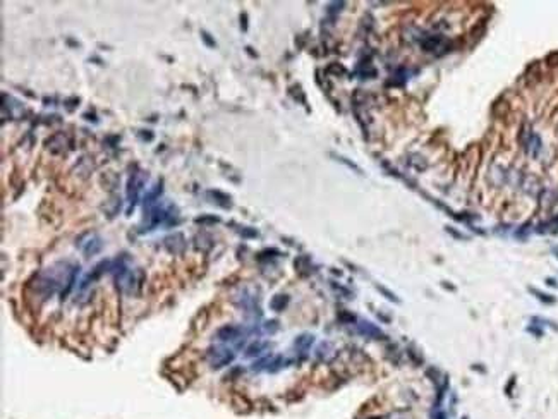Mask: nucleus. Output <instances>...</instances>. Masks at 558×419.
<instances>
[{"label":"nucleus","instance_id":"0eeeda50","mask_svg":"<svg viewBox=\"0 0 558 419\" xmlns=\"http://www.w3.org/2000/svg\"><path fill=\"white\" fill-rule=\"evenodd\" d=\"M2 112H7L9 110V119H17V117L22 115V112H24V106L19 100L16 98L9 97L7 93H2Z\"/></svg>","mask_w":558,"mask_h":419},{"label":"nucleus","instance_id":"20e7f679","mask_svg":"<svg viewBox=\"0 0 558 419\" xmlns=\"http://www.w3.org/2000/svg\"><path fill=\"white\" fill-rule=\"evenodd\" d=\"M45 146H47V150L50 151V153L62 155V153H67V151L72 148V141H71L67 132L60 131V132L52 134L50 138L45 141Z\"/></svg>","mask_w":558,"mask_h":419},{"label":"nucleus","instance_id":"f257e3e1","mask_svg":"<svg viewBox=\"0 0 558 419\" xmlns=\"http://www.w3.org/2000/svg\"><path fill=\"white\" fill-rule=\"evenodd\" d=\"M112 273H113V280H115V285L126 294H132L136 291V285H138V280H136V275L131 268H127L124 263H119L117 266H112Z\"/></svg>","mask_w":558,"mask_h":419},{"label":"nucleus","instance_id":"6ab92c4d","mask_svg":"<svg viewBox=\"0 0 558 419\" xmlns=\"http://www.w3.org/2000/svg\"><path fill=\"white\" fill-rule=\"evenodd\" d=\"M311 344H313V335H309V333H304V335H301V337L295 338V347L297 349L306 350Z\"/></svg>","mask_w":558,"mask_h":419},{"label":"nucleus","instance_id":"5701e85b","mask_svg":"<svg viewBox=\"0 0 558 419\" xmlns=\"http://www.w3.org/2000/svg\"><path fill=\"white\" fill-rule=\"evenodd\" d=\"M344 7H345V2H332L326 5V10H328V14H339Z\"/></svg>","mask_w":558,"mask_h":419},{"label":"nucleus","instance_id":"a878e982","mask_svg":"<svg viewBox=\"0 0 558 419\" xmlns=\"http://www.w3.org/2000/svg\"><path fill=\"white\" fill-rule=\"evenodd\" d=\"M139 138H141L143 141H153V132L151 131H139Z\"/></svg>","mask_w":558,"mask_h":419},{"label":"nucleus","instance_id":"f8f14e48","mask_svg":"<svg viewBox=\"0 0 558 419\" xmlns=\"http://www.w3.org/2000/svg\"><path fill=\"white\" fill-rule=\"evenodd\" d=\"M194 247L201 253H208V251L213 247V239H211V235H208L206 232H201L194 237Z\"/></svg>","mask_w":558,"mask_h":419},{"label":"nucleus","instance_id":"423d86ee","mask_svg":"<svg viewBox=\"0 0 558 419\" xmlns=\"http://www.w3.org/2000/svg\"><path fill=\"white\" fill-rule=\"evenodd\" d=\"M165 247L170 254H182L187 247V242L181 232H174L169 237H165Z\"/></svg>","mask_w":558,"mask_h":419},{"label":"nucleus","instance_id":"7ed1b4c3","mask_svg":"<svg viewBox=\"0 0 558 419\" xmlns=\"http://www.w3.org/2000/svg\"><path fill=\"white\" fill-rule=\"evenodd\" d=\"M144 179H146V174L143 170H136V172L131 174L127 181V200H129V208H127V215H131V211L134 210L136 203L139 200V193H141L143 186H144Z\"/></svg>","mask_w":558,"mask_h":419},{"label":"nucleus","instance_id":"393cba45","mask_svg":"<svg viewBox=\"0 0 558 419\" xmlns=\"http://www.w3.org/2000/svg\"><path fill=\"white\" fill-rule=\"evenodd\" d=\"M531 292H533V294H536L538 297H540L543 303H555V299H553L552 296H546V294H543V292H540V291H534V289H531Z\"/></svg>","mask_w":558,"mask_h":419},{"label":"nucleus","instance_id":"b1692460","mask_svg":"<svg viewBox=\"0 0 558 419\" xmlns=\"http://www.w3.org/2000/svg\"><path fill=\"white\" fill-rule=\"evenodd\" d=\"M239 234H241L242 237H249V239L258 237L256 228H251V227H241V230H239Z\"/></svg>","mask_w":558,"mask_h":419},{"label":"nucleus","instance_id":"ddd939ff","mask_svg":"<svg viewBox=\"0 0 558 419\" xmlns=\"http://www.w3.org/2000/svg\"><path fill=\"white\" fill-rule=\"evenodd\" d=\"M208 196L213 198V203H216L218 207L222 208H230L232 207V203H230V196L222 191H218V189H211V191H208Z\"/></svg>","mask_w":558,"mask_h":419},{"label":"nucleus","instance_id":"c85d7f7f","mask_svg":"<svg viewBox=\"0 0 558 419\" xmlns=\"http://www.w3.org/2000/svg\"><path fill=\"white\" fill-rule=\"evenodd\" d=\"M267 325H268V326H267L268 332H273V330H277V321H268Z\"/></svg>","mask_w":558,"mask_h":419},{"label":"nucleus","instance_id":"2eb2a0df","mask_svg":"<svg viewBox=\"0 0 558 419\" xmlns=\"http://www.w3.org/2000/svg\"><path fill=\"white\" fill-rule=\"evenodd\" d=\"M524 150L529 151L533 157H538V153H540V150H541V139H540V136H538V134L531 136L529 143L526 144V148H524Z\"/></svg>","mask_w":558,"mask_h":419},{"label":"nucleus","instance_id":"f03ea898","mask_svg":"<svg viewBox=\"0 0 558 419\" xmlns=\"http://www.w3.org/2000/svg\"><path fill=\"white\" fill-rule=\"evenodd\" d=\"M235 359V354L230 349L223 347V345H215L206 350V361L213 369H220L223 366H229Z\"/></svg>","mask_w":558,"mask_h":419},{"label":"nucleus","instance_id":"cd10ccee","mask_svg":"<svg viewBox=\"0 0 558 419\" xmlns=\"http://www.w3.org/2000/svg\"><path fill=\"white\" fill-rule=\"evenodd\" d=\"M378 291H379V292H381V294H385L386 297H388V299H390V301H397V297H395V296H393V294H392V292H390V291H386V289H385V287H379V285H378Z\"/></svg>","mask_w":558,"mask_h":419},{"label":"nucleus","instance_id":"6e6552de","mask_svg":"<svg viewBox=\"0 0 558 419\" xmlns=\"http://www.w3.org/2000/svg\"><path fill=\"white\" fill-rule=\"evenodd\" d=\"M239 337H241V328L235 325H223L222 328L216 330V338L220 342H234Z\"/></svg>","mask_w":558,"mask_h":419},{"label":"nucleus","instance_id":"dca6fc26","mask_svg":"<svg viewBox=\"0 0 558 419\" xmlns=\"http://www.w3.org/2000/svg\"><path fill=\"white\" fill-rule=\"evenodd\" d=\"M267 347H268L267 342H260V340H256V342H253V344L249 345L248 349H246V356H248V357L260 356V354L263 352V350L267 349Z\"/></svg>","mask_w":558,"mask_h":419},{"label":"nucleus","instance_id":"9d476101","mask_svg":"<svg viewBox=\"0 0 558 419\" xmlns=\"http://www.w3.org/2000/svg\"><path fill=\"white\" fill-rule=\"evenodd\" d=\"M108 268H110V261H100V263H98V265L93 268V272H91L90 275L81 282V289H86V287H88V285L91 284V282L98 280L101 275H103L105 270H108Z\"/></svg>","mask_w":558,"mask_h":419},{"label":"nucleus","instance_id":"412c9836","mask_svg":"<svg viewBox=\"0 0 558 419\" xmlns=\"http://www.w3.org/2000/svg\"><path fill=\"white\" fill-rule=\"evenodd\" d=\"M332 157L339 160L340 163H345V165H347L349 169H352V170H354V172H358V174H363V170H361L359 167L356 165V163H352V162H351V160H349V158H345V157H339V155H332Z\"/></svg>","mask_w":558,"mask_h":419},{"label":"nucleus","instance_id":"9b49d317","mask_svg":"<svg viewBox=\"0 0 558 419\" xmlns=\"http://www.w3.org/2000/svg\"><path fill=\"white\" fill-rule=\"evenodd\" d=\"M358 332L361 335H364V337H370V338H385V335L381 333V330H379L376 325H373V323H368V321L359 323V325H358Z\"/></svg>","mask_w":558,"mask_h":419},{"label":"nucleus","instance_id":"aec40b11","mask_svg":"<svg viewBox=\"0 0 558 419\" xmlns=\"http://www.w3.org/2000/svg\"><path fill=\"white\" fill-rule=\"evenodd\" d=\"M220 218L215 215H201L196 218V223H201V225H210V223H218Z\"/></svg>","mask_w":558,"mask_h":419},{"label":"nucleus","instance_id":"f3484780","mask_svg":"<svg viewBox=\"0 0 558 419\" xmlns=\"http://www.w3.org/2000/svg\"><path fill=\"white\" fill-rule=\"evenodd\" d=\"M287 304H288V296L279 294V296H275L272 299L270 308H272L273 311H283L287 308Z\"/></svg>","mask_w":558,"mask_h":419},{"label":"nucleus","instance_id":"4be33fe9","mask_svg":"<svg viewBox=\"0 0 558 419\" xmlns=\"http://www.w3.org/2000/svg\"><path fill=\"white\" fill-rule=\"evenodd\" d=\"M201 40L204 41V45H206L208 48H216V41H215V38L210 35V33L208 31H201Z\"/></svg>","mask_w":558,"mask_h":419},{"label":"nucleus","instance_id":"a211bd4d","mask_svg":"<svg viewBox=\"0 0 558 419\" xmlns=\"http://www.w3.org/2000/svg\"><path fill=\"white\" fill-rule=\"evenodd\" d=\"M326 74H330V76H339V78H340V76H345V74H347V69H345L342 64H339V62H332L328 67H326Z\"/></svg>","mask_w":558,"mask_h":419},{"label":"nucleus","instance_id":"bb28decb","mask_svg":"<svg viewBox=\"0 0 558 419\" xmlns=\"http://www.w3.org/2000/svg\"><path fill=\"white\" fill-rule=\"evenodd\" d=\"M241 28L242 31H248V14L246 12L241 14Z\"/></svg>","mask_w":558,"mask_h":419},{"label":"nucleus","instance_id":"39448f33","mask_svg":"<svg viewBox=\"0 0 558 419\" xmlns=\"http://www.w3.org/2000/svg\"><path fill=\"white\" fill-rule=\"evenodd\" d=\"M78 246H79V249L86 254V256H94V254H98L101 251L103 242H101V239L98 237L96 234H85L81 239H79Z\"/></svg>","mask_w":558,"mask_h":419},{"label":"nucleus","instance_id":"1a4fd4ad","mask_svg":"<svg viewBox=\"0 0 558 419\" xmlns=\"http://www.w3.org/2000/svg\"><path fill=\"white\" fill-rule=\"evenodd\" d=\"M162 186H163V182H162V181H158L157 184H155L153 188L150 189V191L144 194V200H143L144 211H146V210H150V208H153L155 205H157V200H158V198H160V194H162V191H163Z\"/></svg>","mask_w":558,"mask_h":419},{"label":"nucleus","instance_id":"4468645a","mask_svg":"<svg viewBox=\"0 0 558 419\" xmlns=\"http://www.w3.org/2000/svg\"><path fill=\"white\" fill-rule=\"evenodd\" d=\"M442 43H443V36L435 35V36L424 38V40L421 41V47H423V50H426V52H435V50H438V47Z\"/></svg>","mask_w":558,"mask_h":419}]
</instances>
